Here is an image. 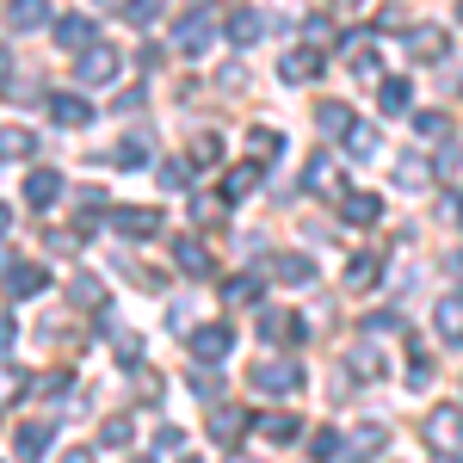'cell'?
<instances>
[{
	"mask_svg": "<svg viewBox=\"0 0 463 463\" xmlns=\"http://www.w3.org/2000/svg\"><path fill=\"white\" fill-rule=\"evenodd\" d=\"M56 50H74V56H87V50H93V19H80V13H62V19H56Z\"/></svg>",
	"mask_w": 463,
	"mask_h": 463,
	"instance_id": "obj_10",
	"label": "cell"
},
{
	"mask_svg": "<svg viewBox=\"0 0 463 463\" xmlns=\"http://www.w3.org/2000/svg\"><path fill=\"white\" fill-rule=\"evenodd\" d=\"M37 137L25 130V124H0V161H32Z\"/></svg>",
	"mask_w": 463,
	"mask_h": 463,
	"instance_id": "obj_20",
	"label": "cell"
},
{
	"mask_svg": "<svg viewBox=\"0 0 463 463\" xmlns=\"http://www.w3.org/2000/svg\"><path fill=\"white\" fill-rule=\"evenodd\" d=\"M124 13H130V25H148L161 13V0H124Z\"/></svg>",
	"mask_w": 463,
	"mask_h": 463,
	"instance_id": "obj_39",
	"label": "cell"
},
{
	"mask_svg": "<svg viewBox=\"0 0 463 463\" xmlns=\"http://www.w3.org/2000/svg\"><path fill=\"white\" fill-rule=\"evenodd\" d=\"M118 74H124V56H118L111 43H93V50L80 56V80H87V87H111Z\"/></svg>",
	"mask_w": 463,
	"mask_h": 463,
	"instance_id": "obj_6",
	"label": "cell"
},
{
	"mask_svg": "<svg viewBox=\"0 0 463 463\" xmlns=\"http://www.w3.org/2000/svg\"><path fill=\"white\" fill-rule=\"evenodd\" d=\"M340 216L358 222V229H371V222L383 216V198H371V192H346V198H340Z\"/></svg>",
	"mask_w": 463,
	"mask_h": 463,
	"instance_id": "obj_19",
	"label": "cell"
},
{
	"mask_svg": "<svg viewBox=\"0 0 463 463\" xmlns=\"http://www.w3.org/2000/svg\"><path fill=\"white\" fill-rule=\"evenodd\" d=\"M130 463H155V458H130Z\"/></svg>",
	"mask_w": 463,
	"mask_h": 463,
	"instance_id": "obj_58",
	"label": "cell"
},
{
	"mask_svg": "<svg viewBox=\"0 0 463 463\" xmlns=\"http://www.w3.org/2000/svg\"><path fill=\"white\" fill-rule=\"evenodd\" d=\"M395 179H402V185H427V161H402Z\"/></svg>",
	"mask_w": 463,
	"mask_h": 463,
	"instance_id": "obj_42",
	"label": "cell"
},
{
	"mask_svg": "<svg viewBox=\"0 0 463 463\" xmlns=\"http://www.w3.org/2000/svg\"><path fill=\"white\" fill-rule=\"evenodd\" d=\"M260 37H266V19H260L253 6H241V13H229V43H235V50H253Z\"/></svg>",
	"mask_w": 463,
	"mask_h": 463,
	"instance_id": "obj_17",
	"label": "cell"
},
{
	"mask_svg": "<svg viewBox=\"0 0 463 463\" xmlns=\"http://www.w3.org/2000/svg\"><path fill=\"white\" fill-rule=\"evenodd\" d=\"M62 198H69V179L56 174V167H32V174H25V204H32V211H56Z\"/></svg>",
	"mask_w": 463,
	"mask_h": 463,
	"instance_id": "obj_2",
	"label": "cell"
},
{
	"mask_svg": "<svg viewBox=\"0 0 463 463\" xmlns=\"http://www.w3.org/2000/svg\"><path fill=\"white\" fill-rule=\"evenodd\" d=\"M43 285H50V272L32 266V260H13V266H6V297H37Z\"/></svg>",
	"mask_w": 463,
	"mask_h": 463,
	"instance_id": "obj_13",
	"label": "cell"
},
{
	"mask_svg": "<svg viewBox=\"0 0 463 463\" xmlns=\"http://www.w3.org/2000/svg\"><path fill=\"white\" fill-rule=\"evenodd\" d=\"M50 439H56V432L43 427V420H25V427L13 432V445H19V463H43V451H50Z\"/></svg>",
	"mask_w": 463,
	"mask_h": 463,
	"instance_id": "obj_16",
	"label": "cell"
},
{
	"mask_svg": "<svg viewBox=\"0 0 463 463\" xmlns=\"http://www.w3.org/2000/svg\"><path fill=\"white\" fill-rule=\"evenodd\" d=\"M408 383L420 390V383H432V358L427 353H414V364H408Z\"/></svg>",
	"mask_w": 463,
	"mask_h": 463,
	"instance_id": "obj_43",
	"label": "cell"
},
{
	"mask_svg": "<svg viewBox=\"0 0 463 463\" xmlns=\"http://www.w3.org/2000/svg\"><path fill=\"white\" fill-rule=\"evenodd\" d=\"M211 43H216V25H211V13H204V6L179 19V32H174V50H179V56H204Z\"/></svg>",
	"mask_w": 463,
	"mask_h": 463,
	"instance_id": "obj_4",
	"label": "cell"
},
{
	"mask_svg": "<svg viewBox=\"0 0 463 463\" xmlns=\"http://www.w3.org/2000/svg\"><path fill=\"white\" fill-rule=\"evenodd\" d=\"M383 445H390V432L377 427V420H364V427L353 432V445H346V463H371V458H383Z\"/></svg>",
	"mask_w": 463,
	"mask_h": 463,
	"instance_id": "obj_15",
	"label": "cell"
},
{
	"mask_svg": "<svg viewBox=\"0 0 463 463\" xmlns=\"http://www.w3.org/2000/svg\"><path fill=\"white\" fill-rule=\"evenodd\" d=\"M111 161H118V167H143V161H148V143H143V137H130V143H118V155H111Z\"/></svg>",
	"mask_w": 463,
	"mask_h": 463,
	"instance_id": "obj_33",
	"label": "cell"
},
{
	"mask_svg": "<svg viewBox=\"0 0 463 463\" xmlns=\"http://www.w3.org/2000/svg\"><path fill=\"white\" fill-rule=\"evenodd\" d=\"M303 32H309V43H327V37H334V25H327V19H309Z\"/></svg>",
	"mask_w": 463,
	"mask_h": 463,
	"instance_id": "obj_50",
	"label": "cell"
},
{
	"mask_svg": "<svg viewBox=\"0 0 463 463\" xmlns=\"http://www.w3.org/2000/svg\"><path fill=\"white\" fill-rule=\"evenodd\" d=\"M229 463H260V458H248V451H235V458H229Z\"/></svg>",
	"mask_w": 463,
	"mask_h": 463,
	"instance_id": "obj_54",
	"label": "cell"
},
{
	"mask_svg": "<svg viewBox=\"0 0 463 463\" xmlns=\"http://www.w3.org/2000/svg\"><path fill=\"white\" fill-rule=\"evenodd\" d=\"M222 297H229V303H253V297H260V279H229Z\"/></svg>",
	"mask_w": 463,
	"mask_h": 463,
	"instance_id": "obj_35",
	"label": "cell"
},
{
	"mask_svg": "<svg viewBox=\"0 0 463 463\" xmlns=\"http://www.w3.org/2000/svg\"><path fill=\"white\" fill-rule=\"evenodd\" d=\"M248 427H253V414H248V408H235V402H216V408H211V439H216V445L241 439Z\"/></svg>",
	"mask_w": 463,
	"mask_h": 463,
	"instance_id": "obj_9",
	"label": "cell"
},
{
	"mask_svg": "<svg viewBox=\"0 0 463 463\" xmlns=\"http://www.w3.org/2000/svg\"><path fill=\"white\" fill-rule=\"evenodd\" d=\"M216 161H222V143L216 137H198L192 143V167H216Z\"/></svg>",
	"mask_w": 463,
	"mask_h": 463,
	"instance_id": "obj_34",
	"label": "cell"
},
{
	"mask_svg": "<svg viewBox=\"0 0 463 463\" xmlns=\"http://www.w3.org/2000/svg\"><path fill=\"white\" fill-rule=\"evenodd\" d=\"M62 463H99V451H93V445H69V451H62Z\"/></svg>",
	"mask_w": 463,
	"mask_h": 463,
	"instance_id": "obj_48",
	"label": "cell"
},
{
	"mask_svg": "<svg viewBox=\"0 0 463 463\" xmlns=\"http://www.w3.org/2000/svg\"><path fill=\"white\" fill-rule=\"evenodd\" d=\"M118 235H130V241H148V235H161V211H137V204H124V211L106 216Z\"/></svg>",
	"mask_w": 463,
	"mask_h": 463,
	"instance_id": "obj_8",
	"label": "cell"
},
{
	"mask_svg": "<svg viewBox=\"0 0 463 463\" xmlns=\"http://www.w3.org/2000/svg\"><path fill=\"white\" fill-rule=\"evenodd\" d=\"M174 266L185 272V279H204V272H211V248H204L198 235H179L174 241Z\"/></svg>",
	"mask_w": 463,
	"mask_h": 463,
	"instance_id": "obj_12",
	"label": "cell"
},
{
	"mask_svg": "<svg viewBox=\"0 0 463 463\" xmlns=\"http://www.w3.org/2000/svg\"><path fill=\"white\" fill-rule=\"evenodd\" d=\"M6 74H13V62H6V56H0V80H6Z\"/></svg>",
	"mask_w": 463,
	"mask_h": 463,
	"instance_id": "obj_55",
	"label": "cell"
},
{
	"mask_svg": "<svg viewBox=\"0 0 463 463\" xmlns=\"http://www.w3.org/2000/svg\"><path fill=\"white\" fill-rule=\"evenodd\" d=\"M179 463H204V458H179Z\"/></svg>",
	"mask_w": 463,
	"mask_h": 463,
	"instance_id": "obj_57",
	"label": "cell"
},
{
	"mask_svg": "<svg viewBox=\"0 0 463 463\" xmlns=\"http://www.w3.org/2000/svg\"><path fill=\"white\" fill-rule=\"evenodd\" d=\"M118 358H124V364H137V358H143V340H137V334H124V340H118Z\"/></svg>",
	"mask_w": 463,
	"mask_h": 463,
	"instance_id": "obj_47",
	"label": "cell"
},
{
	"mask_svg": "<svg viewBox=\"0 0 463 463\" xmlns=\"http://www.w3.org/2000/svg\"><path fill=\"white\" fill-rule=\"evenodd\" d=\"M50 118H56L62 130H87V124H93V106H87L80 93H50Z\"/></svg>",
	"mask_w": 463,
	"mask_h": 463,
	"instance_id": "obj_11",
	"label": "cell"
},
{
	"mask_svg": "<svg viewBox=\"0 0 463 463\" xmlns=\"http://www.w3.org/2000/svg\"><path fill=\"white\" fill-rule=\"evenodd\" d=\"M458 19H463V6H458Z\"/></svg>",
	"mask_w": 463,
	"mask_h": 463,
	"instance_id": "obj_59",
	"label": "cell"
},
{
	"mask_svg": "<svg viewBox=\"0 0 463 463\" xmlns=\"http://www.w3.org/2000/svg\"><path fill=\"white\" fill-rule=\"evenodd\" d=\"M458 161H463V155H458L451 143H445V148H439V161H432V174H445V179H451V174H458Z\"/></svg>",
	"mask_w": 463,
	"mask_h": 463,
	"instance_id": "obj_45",
	"label": "cell"
},
{
	"mask_svg": "<svg viewBox=\"0 0 463 463\" xmlns=\"http://www.w3.org/2000/svg\"><path fill=\"white\" fill-rule=\"evenodd\" d=\"M445 216H451V222H463V192H451V198H445Z\"/></svg>",
	"mask_w": 463,
	"mask_h": 463,
	"instance_id": "obj_51",
	"label": "cell"
},
{
	"mask_svg": "<svg viewBox=\"0 0 463 463\" xmlns=\"http://www.w3.org/2000/svg\"><path fill=\"white\" fill-rule=\"evenodd\" d=\"M248 390H260V395L303 390V364H297V358H260V364L248 371Z\"/></svg>",
	"mask_w": 463,
	"mask_h": 463,
	"instance_id": "obj_1",
	"label": "cell"
},
{
	"mask_svg": "<svg viewBox=\"0 0 463 463\" xmlns=\"http://www.w3.org/2000/svg\"><path fill=\"white\" fill-rule=\"evenodd\" d=\"M458 87H463V80H458Z\"/></svg>",
	"mask_w": 463,
	"mask_h": 463,
	"instance_id": "obj_60",
	"label": "cell"
},
{
	"mask_svg": "<svg viewBox=\"0 0 463 463\" xmlns=\"http://www.w3.org/2000/svg\"><path fill=\"white\" fill-rule=\"evenodd\" d=\"M408 43H414V56H420V62H439V56H445V25H420Z\"/></svg>",
	"mask_w": 463,
	"mask_h": 463,
	"instance_id": "obj_28",
	"label": "cell"
},
{
	"mask_svg": "<svg viewBox=\"0 0 463 463\" xmlns=\"http://www.w3.org/2000/svg\"><path fill=\"white\" fill-rule=\"evenodd\" d=\"M458 279H463V253H458Z\"/></svg>",
	"mask_w": 463,
	"mask_h": 463,
	"instance_id": "obj_56",
	"label": "cell"
},
{
	"mask_svg": "<svg viewBox=\"0 0 463 463\" xmlns=\"http://www.w3.org/2000/svg\"><path fill=\"white\" fill-rule=\"evenodd\" d=\"M346 155H353V161H371V155H377V130H371V124H346Z\"/></svg>",
	"mask_w": 463,
	"mask_h": 463,
	"instance_id": "obj_31",
	"label": "cell"
},
{
	"mask_svg": "<svg viewBox=\"0 0 463 463\" xmlns=\"http://www.w3.org/2000/svg\"><path fill=\"white\" fill-rule=\"evenodd\" d=\"M432 327H439V340L458 346V340H463V297H445V303L432 309Z\"/></svg>",
	"mask_w": 463,
	"mask_h": 463,
	"instance_id": "obj_21",
	"label": "cell"
},
{
	"mask_svg": "<svg viewBox=\"0 0 463 463\" xmlns=\"http://www.w3.org/2000/svg\"><path fill=\"white\" fill-rule=\"evenodd\" d=\"M427 439L439 451H463V408H432L427 414Z\"/></svg>",
	"mask_w": 463,
	"mask_h": 463,
	"instance_id": "obj_7",
	"label": "cell"
},
{
	"mask_svg": "<svg viewBox=\"0 0 463 463\" xmlns=\"http://www.w3.org/2000/svg\"><path fill=\"white\" fill-rule=\"evenodd\" d=\"M50 25V0H6V32H37Z\"/></svg>",
	"mask_w": 463,
	"mask_h": 463,
	"instance_id": "obj_14",
	"label": "cell"
},
{
	"mask_svg": "<svg viewBox=\"0 0 463 463\" xmlns=\"http://www.w3.org/2000/svg\"><path fill=\"white\" fill-rule=\"evenodd\" d=\"M253 185H260V161H241L235 174L222 179V198H229V204H241V198H248Z\"/></svg>",
	"mask_w": 463,
	"mask_h": 463,
	"instance_id": "obj_26",
	"label": "cell"
},
{
	"mask_svg": "<svg viewBox=\"0 0 463 463\" xmlns=\"http://www.w3.org/2000/svg\"><path fill=\"white\" fill-rule=\"evenodd\" d=\"M229 346H235L229 321H204V327L192 334V358H198V364H222V358H229Z\"/></svg>",
	"mask_w": 463,
	"mask_h": 463,
	"instance_id": "obj_5",
	"label": "cell"
},
{
	"mask_svg": "<svg viewBox=\"0 0 463 463\" xmlns=\"http://www.w3.org/2000/svg\"><path fill=\"white\" fill-rule=\"evenodd\" d=\"M279 148H285V137H279L272 124L248 130V161H260V167H266V161H279Z\"/></svg>",
	"mask_w": 463,
	"mask_h": 463,
	"instance_id": "obj_24",
	"label": "cell"
},
{
	"mask_svg": "<svg viewBox=\"0 0 463 463\" xmlns=\"http://www.w3.org/2000/svg\"><path fill=\"white\" fill-rule=\"evenodd\" d=\"M377 106L390 111V118H402V111L414 106V87H408V80H402V74H390V80H383V87H377Z\"/></svg>",
	"mask_w": 463,
	"mask_h": 463,
	"instance_id": "obj_23",
	"label": "cell"
},
{
	"mask_svg": "<svg viewBox=\"0 0 463 463\" xmlns=\"http://www.w3.org/2000/svg\"><path fill=\"white\" fill-rule=\"evenodd\" d=\"M185 179H192V167H185V161H161V185H185Z\"/></svg>",
	"mask_w": 463,
	"mask_h": 463,
	"instance_id": "obj_41",
	"label": "cell"
},
{
	"mask_svg": "<svg viewBox=\"0 0 463 463\" xmlns=\"http://www.w3.org/2000/svg\"><path fill=\"white\" fill-rule=\"evenodd\" d=\"M316 124H321V130H346V124H353V111H346V106H321Z\"/></svg>",
	"mask_w": 463,
	"mask_h": 463,
	"instance_id": "obj_38",
	"label": "cell"
},
{
	"mask_svg": "<svg viewBox=\"0 0 463 463\" xmlns=\"http://www.w3.org/2000/svg\"><path fill=\"white\" fill-rule=\"evenodd\" d=\"M192 390H198V402H216V377H211V371H204V364L192 371Z\"/></svg>",
	"mask_w": 463,
	"mask_h": 463,
	"instance_id": "obj_44",
	"label": "cell"
},
{
	"mask_svg": "<svg viewBox=\"0 0 463 463\" xmlns=\"http://www.w3.org/2000/svg\"><path fill=\"white\" fill-rule=\"evenodd\" d=\"M309 451H316V463L340 458V432H316V445H309Z\"/></svg>",
	"mask_w": 463,
	"mask_h": 463,
	"instance_id": "obj_40",
	"label": "cell"
},
{
	"mask_svg": "<svg viewBox=\"0 0 463 463\" xmlns=\"http://www.w3.org/2000/svg\"><path fill=\"white\" fill-rule=\"evenodd\" d=\"M253 432H260V439H297V432H303V420H297V414H260V420H253Z\"/></svg>",
	"mask_w": 463,
	"mask_h": 463,
	"instance_id": "obj_29",
	"label": "cell"
},
{
	"mask_svg": "<svg viewBox=\"0 0 463 463\" xmlns=\"http://www.w3.org/2000/svg\"><path fill=\"white\" fill-rule=\"evenodd\" d=\"M74 303H80V309H99V279L80 272V279H74Z\"/></svg>",
	"mask_w": 463,
	"mask_h": 463,
	"instance_id": "obj_37",
	"label": "cell"
},
{
	"mask_svg": "<svg viewBox=\"0 0 463 463\" xmlns=\"http://www.w3.org/2000/svg\"><path fill=\"white\" fill-rule=\"evenodd\" d=\"M272 272L285 285H316V260H303V253H272Z\"/></svg>",
	"mask_w": 463,
	"mask_h": 463,
	"instance_id": "obj_22",
	"label": "cell"
},
{
	"mask_svg": "<svg viewBox=\"0 0 463 463\" xmlns=\"http://www.w3.org/2000/svg\"><path fill=\"white\" fill-rule=\"evenodd\" d=\"M6 235H13V211L0 204V241H6Z\"/></svg>",
	"mask_w": 463,
	"mask_h": 463,
	"instance_id": "obj_52",
	"label": "cell"
},
{
	"mask_svg": "<svg viewBox=\"0 0 463 463\" xmlns=\"http://www.w3.org/2000/svg\"><path fill=\"white\" fill-rule=\"evenodd\" d=\"M377 285V253H353L346 260V290H371Z\"/></svg>",
	"mask_w": 463,
	"mask_h": 463,
	"instance_id": "obj_27",
	"label": "cell"
},
{
	"mask_svg": "<svg viewBox=\"0 0 463 463\" xmlns=\"http://www.w3.org/2000/svg\"><path fill=\"white\" fill-rule=\"evenodd\" d=\"M260 334H266V340H303L309 327H303V316H285V309H260Z\"/></svg>",
	"mask_w": 463,
	"mask_h": 463,
	"instance_id": "obj_18",
	"label": "cell"
},
{
	"mask_svg": "<svg viewBox=\"0 0 463 463\" xmlns=\"http://www.w3.org/2000/svg\"><path fill=\"white\" fill-rule=\"evenodd\" d=\"M19 390H25V371L0 364V402H19Z\"/></svg>",
	"mask_w": 463,
	"mask_h": 463,
	"instance_id": "obj_36",
	"label": "cell"
},
{
	"mask_svg": "<svg viewBox=\"0 0 463 463\" xmlns=\"http://www.w3.org/2000/svg\"><path fill=\"white\" fill-rule=\"evenodd\" d=\"M137 439V420L130 414H106V427H99V445H130Z\"/></svg>",
	"mask_w": 463,
	"mask_h": 463,
	"instance_id": "obj_32",
	"label": "cell"
},
{
	"mask_svg": "<svg viewBox=\"0 0 463 463\" xmlns=\"http://www.w3.org/2000/svg\"><path fill=\"white\" fill-rule=\"evenodd\" d=\"M346 371H353L358 383H377V377H383V353H377V346H353V353H346Z\"/></svg>",
	"mask_w": 463,
	"mask_h": 463,
	"instance_id": "obj_25",
	"label": "cell"
},
{
	"mask_svg": "<svg viewBox=\"0 0 463 463\" xmlns=\"http://www.w3.org/2000/svg\"><path fill=\"white\" fill-rule=\"evenodd\" d=\"M432 463H458V451H439V458H432Z\"/></svg>",
	"mask_w": 463,
	"mask_h": 463,
	"instance_id": "obj_53",
	"label": "cell"
},
{
	"mask_svg": "<svg viewBox=\"0 0 463 463\" xmlns=\"http://www.w3.org/2000/svg\"><path fill=\"white\" fill-rule=\"evenodd\" d=\"M414 130H420V137H439V130H445V111H420Z\"/></svg>",
	"mask_w": 463,
	"mask_h": 463,
	"instance_id": "obj_46",
	"label": "cell"
},
{
	"mask_svg": "<svg viewBox=\"0 0 463 463\" xmlns=\"http://www.w3.org/2000/svg\"><path fill=\"white\" fill-rule=\"evenodd\" d=\"M13 340H19V321L0 316V358H6V346H13Z\"/></svg>",
	"mask_w": 463,
	"mask_h": 463,
	"instance_id": "obj_49",
	"label": "cell"
},
{
	"mask_svg": "<svg viewBox=\"0 0 463 463\" xmlns=\"http://www.w3.org/2000/svg\"><path fill=\"white\" fill-rule=\"evenodd\" d=\"M279 74H285V80H316V74H321V56H309V50H290L285 62H279Z\"/></svg>",
	"mask_w": 463,
	"mask_h": 463,
	"instance_id": "obj_30",
	"label": "cell"
},
{
	"mask_svg": "<svg viewBox=\"0 0 463 463\" xmlns=\"http://www.w3.org/2000/svg\"><path fill=\"white\" fill-rule=\"evenodd\" d=\"M303 192H316V198H346V174H340V161H334V155H309V167H303Z\"/></svg>",
	"mask_w": 463,
	"mask_h": 463,
	"instance_id": "obj_3",
	"label": "cell"
}]
</instances>
